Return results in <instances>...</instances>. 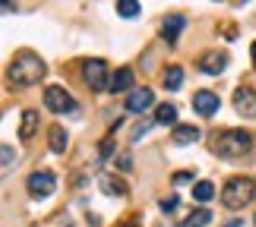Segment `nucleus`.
Returning a JSON list of instances; mask_svg holds the SVG:
<instances>
[{
    "instance_id": "11",
    "label": "nucleus",
    "mask_w": 256,
    "mask_h": 227,
    "mask_svg": "<svg viewBox=\"0 0 256 227\" xmlns=\"http://www.w3.org/2000/svg\"><path fill=\"white\" fill-rule=\"evenodd\" d=\"M184 25H186V16H180V13L164 16V22H162V38H164L168 44H177V38H180Z\"/></svg>"
},
{
    "instance_id": "3",
    "label": "nucleus",
    "mask_w": 256,
    "mask_h": 227,
    "mask_svg": "<svg viewBox=\"0 0 256 227\" xmlns=\"http://www.w3.org/2000/svg\"><path fill=\"white\" fill-rule=\"evenodd\" d=\"M256 199V183L253 177H231L222 190V205L224 209H244L247 202Z\"/></svg>"
},
{
    "instance_id": "14",
    "label": "nucleus",
    "mask_w": 256,
    "mask_h": 227,
    "mask_svg": "<svg viewBox=\"0 0 256 227\" xmlns=\"http://www.w3.org/2000/svg\"><path fill=\"white\" fill-rule=\"evenodd\" d=\"M48 142H51V152L54 155H64L66 152V142H70V139H66V130H64L60 123H54L51 130H48Z\"/></svg>"
},
{
    "instance_id": "26",
    "label": "nucleus",
    "mask_w": 256,
    "mask_h": 227,
    "mask_svg": "<svg viewBox=\"0 0 256 227\" xmlns=\"http://www.w3.org/2000/svg\"><path fill=\"white\" fill-rule=\"evenodd\" d=\"M111 149H114V145H111V139H104V142H102V155L108 158V155H111Z\"/></svg>"
},
{
    "instance_id": "20",
    "label": "nucleus",
    "mask_w": 256,
    "mask_h": 227,
    "mask_svg": "<svg viewBox=\"0 0 256 227\" xmlns=\"http://www.w3.org/2000/svg\"><path fill=\"white\" fill-rule=\"evenodd\" d=\"M206 224H212V212L209 209H196V212H190V218L184 221V227H206Z\"/></svg>"
},
{
    "instance_id": "25",
    "label": "nucleus",
    "mask_w": 256,
    "mask_h": 227,
    "mask_svg": "<svg viewBox=\"0 0 256 227\" xmlns=\"http://www.w3.org/2000/svg\"><path fill=\"white\" fill-rule=\"evenodd\" d=\"M193 180V171H180V174H174V183H190Z\"/></svg>"
},
{
    "instance_id": "2",
    "label": "nucleus",
    "mask_w": 256,
    "mask_h": 227,
    "mask_svg": "<svg viewBox=\"0 0 256 227\" xmlns=\"http://www.w3.org/2000/svg\"><path fill=\"white\" fill-rule=\"evenodd\" d=\"M250 145H253V136L247 130H224L215 136L212 152L218 158H244L250 152Z\"/></svg>"
},
{
    "instance_id": "29",
    "label": "nucleus",
    "mask_w": 256,
    "mask_h": 227,
    "mask_svg": "<svg viewBox=\"0 0 256 227\" xmlns=\"http://www.w3.org/2000/svg\"><path fill=\"white\" fill-rule=\"evenodd\" d=\"M253 221H256V218H253Z\"/></svg>"
},
{
    "instance_id": "5",
    "label": "nucleus",
    "mask_w": 256,
    "mask_h": 227,
    "mask_svg": "<svg viewBox=\"0 0 256 227\" xmlns=\"http://www.w3.org/2000/svg\"><path fill=\"white\" fill-rule=\"evenodd\" d=\"M26 190L32 193L35 199H48V196L57 190V177H54L51 171H35V174H28Z\"/></svg>"
},
{
    "instance_id": "27",
    "label": "nucleus",
    "mask_w": 256,
    "mask_h": 227,
    "mask_svg": "<svg viewBox=\"0 0 256 227\" xmlns=\"http://www.w3.org/2000/svg\"><path fill=\"white\" fill-rule=\"evenodd\" d=\"M250 54H253V66H256V41H253V47H250Z\"/></svg>"
},
{
    "instance_id": "24",
    "label": "nucleus",
    "mask_w": 256,
    "mask_h": 227,
    "mask_svg": "<svg viewBox=\"0 0 256 227\" xmlns=\"http://www.w3.org/2000/svg\"><path fill=\"white\" fill-rule=\"evenodd\" d=\"M114 164H117V171H130V164H133V158H130V155H126V152H124V155H117V161H114Z\"/></svg>"
},
{
    "instance_id": "22",
    "label": "nucleus",
    "mask_w": 256,
    "mask_h": 227,
    "mask_svg": "<svg viewBox=\"0 0 256 227\" xmlns=\"http://www.w3.org/2000/svg\"><path fill=\"white\" fill-rule=\"evenodd\" d=\"M177 205H180V199H177V196H164V199H158V209L168 215V212H174Z\"/></svg>"
},
{
    "instance_id": "19",
    "label": "nucleus",
    "mask_w": 256,
    "mask_h": 227,
    "mask_svg": "<svg viewBox=\"0 0 256 227\" xmlns=\"http://www.w3.org/2000/svg\"><path fill=\"white\" fill-rule=\"evenodd\" d=\"M114 9H117V16H124V19H136V16L142 13V6L136 3V0H117Z\"/></svg>"
},
{
    "instance_id": "9",
    "label": "nucleus",
    "mask_w": 256,
    "mask_h": 227,
    "mask_svg": "<svg viewBox=\"0 0 256 227\" xmlns=\"http://www.w3.org/2000/svg\"><path fill=\"white\" fill-rule=\"evenodd\" d=\"M224 66H228V54L224 51H206L200 57V70L206 76H218V73H224Z\"/></svg>"
},
{
    "instance_id": "16",
    "label": "nucleus",
    "mask_w": 256,
    "mask_h": 227,
    "mask_svg": "<svg viewBox=\"0 0 256 227\" xmlns=\"http://www.w3.org/2000/svg\"><path fill=\"white\" fill-rule=\"evenodd\" d=\"M155 123H162V126H180V123H177V107L168 104V101L158 104V107H155Z\"/></svg>"
},
{
    "instance_id": "7",
    "label": "nucleus",
    "mask_w": 256,
    "mask_h": 227,
    "mask_svg": "<svg viewBox=\"0 0 256 227\" xmlns=\"http://www.w3.org/2000/svg\"><path fill=\"white\" fill-rule=\"evenodd\" d=\"M152 104H155V92H152V88H133V92L126 95V111H130V114H146Z\"/></svg>"
},
{
    "instance_id": "21",
    "label": "nucleus",
    "mask_w": 256,
    "mask_h": 227,
    "mask_svg": "<svg viewBox=\"0 0 256 227\" xmlns=\"http://www.w3.org/2000/svg\"><path fill=\"white\" fill-rule=\"evenodd\" d=\"M215 196V186L209 183V180H200V183H193V199L196 202H209Z\"/></svg>"
},
{
    "instance_id": "6",
    "label": "nucleus",
    "mask_w": 256,
    "mask_h": 227,
    "mask_svg": "<svg viewBox=\"0 0 256 227\" xmlns=\"http://www.w3.org/2000/svg\"><path fill=\"white\" fill-rule=\"evenodd\" d=\"M44 104H48V111H54V114L76 111L73 95L66 92V88H60V85H48V88H44Z\"/></svg>"
},
{
    "instance_id": "12",
    "label": "nucleus",
    "mask_w": 256,
    "mask_h": 227,
    "mask_svg": "<svg viewBox=\"0 0 256 227\" xmlns=\"http://www.w3.org/2000/svg\"><path fill=\"white\" fill-rule=\"evenodd\" d=\"M202 136L200 126H193V123H180V126H174V133H171V142L174 145H193L196 139Z\"/></svg>"
},
{
    "instance_id": "8",
    "label": "nucleus",
    "mask_w": 256,
    "mask_h": 227,
    "mask_svg": "<svg viewBox=\"0 0 256 227\" xmlns=\"http://www.w3.org/2000/svg\"><path fill=\"white\" fill-rule=\"evenodd\" d=\"M234 111L240 117H256V88L240 85L238 92H234Z\"/></svg>"
},
{
    "instance_id": "13",
    "label": "nucleus",
    "mask_w": 256,
    "mask_h": 227,
    "mask_svg": "<svg viewBox=\"0 0 256 227\" xmlns=\"http://www.w3.org/2000/svg\"><path fill=\"white\" fill-rule=\"evenodd\" d=\"M98 186H102V190H104L108 196H126V193H130L126 180H124V177H117V174H102Z\"/></svg>"
},
{
    "instance_id": "17",
    "label": "nucleus",
    "mask_w": 256,
    "mask_h": 227,
    "mask_svg": "<svg viewBox=\"0 0 256 227\" xmlns=\"http://www.w3.org/2000/svg\"><path fill=\"white\" fill-rule=\"evenodd\" d=\"M38 111H26L22 114V126H19V139H32L35 136V130H38Z\"/></svg>"
},
{
    "instance_id": "1",
    "label": "nucleus",
    "mask_w": 256,
    "mask_h": 227,
    "mask_svg": "<svg viewBox=\"0 0 256 227\" xmlns=\"http://www.w3.org/2000/svg\"><path fill=\"white\" fill-rule=\"evenodd\" d=\"M6 73H10V82H16V85L26 88V85H38V82H42V79L48 76V66H44V60L35 51H16Z\"/></svg>"
},
{
    "instance_id": "18",
    "label": "nucleus",
    "mask_w": 256,
    "mask_h": 227,
    "mask_svg": "<svg viewBox=\"0 0 256 227\" xmlns=\"http://www.w3.org/2000/svg\"><path fill=\"white\" fill-rule=\"evenodd\" d=\"M180 85H184V66H168V70H164V88L177 92Z\"/></svg>"
},
{
    "instance_id": "23",
    "label": "nucleus",
    "mask_w": 256,
    "mask_h": 227,
    "mask_svg": "<svg viewBox=\"0 0 256 227\" xmlns=\"http://www.w3.org/2000/svg\"><path fill=\"white\" fill-rule=\"evenodd\" d=\"M13 158H16L13 145H4V171H10V167H13Z\"/></svg>"
},
{
    "instance_id": "28",
    "label": "nucleus",
    "mask_w": 256,
    "mask_h": 227,
    "mask_svg": "<svg viewBox=\"0 0 256 227\" xmlns=\"http://www.w3.org/2000/svg\"><path fill=\"white\" fill-rule=\"evenodd\" d=\"M224 227H240V221H231V224H224Z\"/></svg>"
},
{
    "instance_id": "10",
    "label": "nucleus",
    "mask_w": 256,
    "mask_h": 227,
    "mask_svg": "<svg viewBox=\"0 0 256 227\" xmlns=\"http://www.w3.org/2000/svg\"><path fill=\"white\" fill-rule=\"evenodd\" d=\"M193 107H196L202 117H212V114H218L222 101H218V95H215V92L202 88V92H193Z\"/></svg>"
},
{
    "instance_id": "4",
    "label": "nucleus",
    "mask_w": 256,
    "mask_h": 227,
    "mask_svg": "<svg viewBox=\"0 0 256 227\" xmlns=\"http://www.w3.org/2000/svg\"><path fill=\"white\" fill-rule=\"evenodd\" d=\"M82 79L95 92H108L111 88V79H108V63L104 60H86L82 63Z\"/></svg>"
},
{
    "instance_id": "15",
    "label": "nucleus",
    "mask_w": 256,
    "mask_h": 227,
    "mask_svg": "<svg viewBox=\"0 0 256 227\" xmlns=\"http://www.w3.org/2000/svg\"><path fill=\"white\" fill-rule=\"evenodd\" d=\"M111 92H133V70L120 66V70L111 76Z\"/></svg>"
}]
</instances>
